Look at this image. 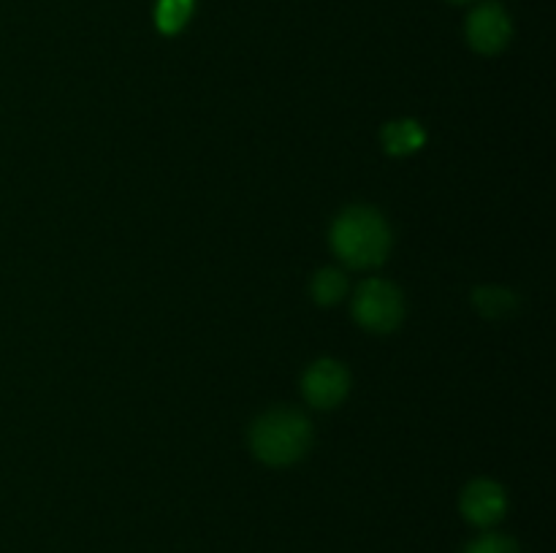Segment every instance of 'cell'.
Returning <instances> with one entry per match:
<instances>
[{"mask_svg":"<svg viewBox=\"0 0 556 553\" xmlns=\"http://www.w3.org/2000/svg\"><path fill=\"white\" fill-rule=\"evenodd\" d=\"M505 491L492 480H476L465 488L462 493V513L467 515V520L478 526H492L497 524L505 515Z\"/></svg>","mask_w":556,"mask_h":553,"instance_id":"6","label":"cell"},{"mask_svg":"<svg viewBox=\"0 0 556 553\" xmlns=\"http://www.w3.org/2000/svg\"><path fill=\"white\" fill-rule=\"evenodd\" d=\"M253 453L269 466H288L313 445V426L296 410H271L250 428Z\"/></svg>","mask_w":556,"mask_h":553,"instance_id":"2","label":"cell"},{"mask_svg":"<svg viewBox=\"0 0 556 553\" xmlns=\"http://www.w3.org/2000/svg\"><path fill=\"white\" fill-rule=\"evenodd\" d=\"M353 314H356L358 325H364L367 331L389 334L405 318V301L391 282L367 280L353 298Z\"/></svg>","mask_w":556,"mask_h":553,"instance_id":"3","label":"cell"},{"mask_svg":"<svg viewBox=\"0 0 556 553\" xmlns=\"http://www.w3.org/2000/svg\"><path fill=\"white\" fill-rule=\"evenodd\" d=\"M195 9V0H157L155 3V25L166 36H177L190 22Z\"/></svg>","mask_w":556,"mask_h":553,"instance_id":"8","label":"cell"},{"mask_svg":"<svg viewBox=\"0 0 556 553\" xmlns=\"http://www.w3.org/2000/svg\"><path fill=\"white\" fill-rule=\"evenodd\" d=\"M510 33H514V27H510L508 14L497 3L478 5L467 20V41L481 54L503 52L510 41Z\"/></svg>","mask_w":556,"mask_h":553,"instance_id":"5","label":"cell"},{"mask_svg":"<svg viewBox=\"0 0 556 553\" xmlns=\"http://www.w3.org/2000/svg\"><path fill=\"white\" fill-rule=\"evenodd\" d=\"M348 293V280L340 269H324L313 276V298L324 307L342 301Z\"/></svg>","mask_w":556,"mask_h":553,"instance_id":"10","label":"cell"},{"mask_svg":"<svg viewBox=\"0 0 556 553\" xmlns=\"http://www.w3.org/2000/svg\"><path fill=\"white\" fill-rule=\"evenodd\" d=\"M424 139L427 133L416 119H396L383 128V146L391 155H410V152L421 150Z\"/></svg>","mask_w":556,"mask_h":553,"instance_id":"7","label":"cell"},{"mask_svg":"<svg viewBox=\"0 0 556 553\" xmlns=\"http://www.w3.org/2000/svg\"><path fill=\"white\" fill-rule=\"evenodd\" d=\"M348 388H351L348 369L342 363L329 361V358L315 361L302 380L304 399L318 410H331V407L340 404L348 396Z\"/></svg>","mask_w":556,"mask_h":553,"instance_id":"4","label":"cell"},{"mask_svg":"<svg viewBox=\"0 0 556 553\" xmlns=\"http://www.w3.org/2000/svg\"><path fill=\"white\" fill-rule=\"evenodd\" d=\"M472 304H476V309L483 318L497 320L514 312L516 296L510 291H503V287H478V291L472 293Z\"/></svg>","mask_w":556,"mask_h":553,"instance_id":"9","label":"cell"},{"mask_svg":"<svg viewBox=\"0 0 556 553\" xmlns=\"http://www.w3.org/2000/svg\"><path fill=\"white\" fill-rule=\"evenodd\" d=\"M331 247L353 269H372L391 249L389 222L369 206H353L337 217L331 228Z\"/></svg>","mask_w":556,"mask_h":553,"instance_id":"1","label":"cell"},{"mask_svg":"<svg viewBox=\"0 0 556 553\" xmlns=\"http://www.w3.org/2000/svg\"><path fill=\"white\" fill-rule=\"evenodd\" d=\"M467 553H519V548H516L508 537L492 535V537H481L478 542H472V545L467 548Z\"/></svg>","mask_w":556,"mask_h":553,"instance_id":"11","label":"cell"},{"mask_svg":"<svg viewBox=\"0 0 556 553\" xmlns=\"http://www.w3.org/2000/svg\"><path fill=\"white\" fill-rule=\"evenodd\" d=\"M448 3H456V5H462V3H470V0H448Z\"/></svg>","mask_w":556,"mask_h":553,"instance_id":"12","label":"cell"}]
</instances>
